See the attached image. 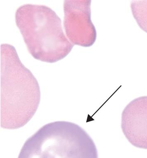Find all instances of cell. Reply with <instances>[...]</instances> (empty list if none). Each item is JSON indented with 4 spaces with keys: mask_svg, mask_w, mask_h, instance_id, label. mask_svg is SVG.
Returning a JSON list of instances; mask_svg holds the SVG:
<instances>
[{
    "mask_svg": "<svg viewBox=\"0 0 147 158\" xmlns=\"http://www.w3.org/2000/svg\"><path fill=\"white\" fill-rule=\"evenodd\" d=\"M18 158H98L92 137L73 123L58 121L41 127L26 141Z\"/></svg>",
    "mask_w": 147,
    "mask_h": 158,
    "instance_id": "obj_3",
    "label": "cell"
},
{
    "mask_svg": "<svg viewBox=\"0 0 147 158\" xmlns=\"http://www.w3.org/2000/svg\"><path fill=\"white\" fill-rule=\"evenodd\" d=\"M121 127L131 144L147 149V96L135 98L126 106L121 115Z\"/></svg>",
    "mask_w": 147,
    "mask_h": 158,
    "instance_id": "obj_5",
    "label": "cell"
},
{
    "mask_svg": "<svg viewBox=\"0 0 147 158\" xmlns=\"http://www.w3.org/2000/svg\"><path fill=\"white\" fill-rule=\"evenodd\" d=\"M91 3L82 0L64 2V28L73 44L89 47L96 40V30L91 19Z\"/></svg>",
    "mask_w": 147,
    "mask_h": 158,
    "instance_id": "obj_4",
    "label": "cell"
},
{
    "mask_svg": "<svg viewBox=\"0 0 147 158\" xmlns=\"http://www.w3.org/2000/svg\"><path fill=\"white\" fill-rule=\"evenodd\" d=\"M41 100L38 82L21 62L11 45L1 46V126L23 127L35 115Z\"/></svg>",
    "mask_w": 147,
    "mask_h": 158,
    "instance_id": "obj_1",
    "label": "cell"
},
{
    "mask_svg": "<svg viewBox=\"0 0 147 158\" xmlns=\"http://www.w3.org/2000/svg\"><path fill=\"white\" fill-rule=\"evenodd\" d=\"M15 18L28 50L36 60L57 62L73 48L63 31L60 18L49 7L23 5L17 10Z\"/></svg>",
    "mask_w": 147,
    "mask_h": 158,
    "instance_id": "obj_2",
    "label": "cell"
},
{
    "mask_svg": "<svg viewBox=\"0 0 147 158\" xmlns=\"http://www.w3.org/2000/svg\"><path fill=\"white\" fill-rule=\"evenodd\" d=\"M131 8L138 26L147 33V1H132Z\"/></svg>",
    "mask_w": 147,
    "mask_h": 158,
    "instance_id": "obj_6",
    "label": "cell"
}]
</instances>
